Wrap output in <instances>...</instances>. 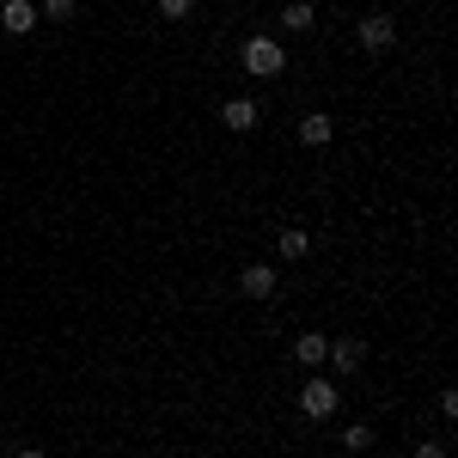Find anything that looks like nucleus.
<instances>
[{
	"mask_svg": "<svg viewBox=\"0 0 458 458\" xmlns=\"http://www.w3.org/2000/svg\"><path fill=\"white\" fill-rule=\"evenodd\" d=\"M312 19H318L312 0H287L282 6V31H312Z\"/></svg>",
	"mask_w": 458,
	"mask_h": 458,
	"instance_id": "9b49d317",
	"label": "nucleus"
},
{
	"mask_svg": "<svg viewBox=\"0 0 458 458\" xmlns=\"http://www.w3.org/2000/svg\"><path fill=\"white\" fill-rule=\"evenodd\" d=\"M343 458H349V453H343Z\"/></svg>",
	"mask_w": 458,
	"mask_h": 458,
	"instance_id": "f3484780",
	"label": "nucleus"
},
{
	"mask_svg": "<svg viewBox=\"0 0 458 458\" xmlns=\"http://www.w3.org/2000/svg\"><path fill=\"white\" fill-rule=\"evenodd\" d=\"M324 354H330V336H324V330H306V336L293 343V360H300V367H324Z\"/></svg>",
	"mask_w": 458,
	"mask_h": 458,
	"instance_id": "1a4fd4ad",
	"label": "nucleus"
},
{
	"mask_svg": "<svg viewBox=\"0 0 458 458\" xmlns=\"http://www.w3.org/2000/svg\"><path fill=\"white\" fill-rule=\"evenodd\" d=\"M239 62H245V73H250V80H276V73L287 68V49L276 43V37H245Z\"/></svg>",
	"mask_w": 458,
	"mask_h": 458,
	"instance_id": "f257e3e1",
	"label": "nucleus"
},
{
	"mask_svg": "<svg viewBox=\"0 0 458 458\" xmlns=\"http://www.w3.org/2000/svg\"><path fill=\"white\" fill-rule=\"evenodd\" d=\"M416 458H446V446H440V440H422V446H416Z\"/></svg>",
	"mask_w": 458,
	"mask_h": 458,
	"instance_id": "2eb2a0df",
	"label": "nucleus"
},
{
	"mask_svg": "<svg viewBox=\"0 0 458 458\" xmlns=\"http://www.w3.org/2000/svg\"><path fill=\"white\" fill-rule=\"evenodd\" d=\"M300 410H306L312 422H330V416L343 410V391L330 386V379H306V386H300Z\"/></svg>",
	"mask_w": 458,
	"mask_h": 458,
	"instance_id": "f03ea898",
	"label": "nucleus"
},
{
	"mask_svg": "<svg viewBox=\"0 0 458 458\" xmlns=\"http://www.w3.org/2000/svg\"><path fill=\"white\" fill-rule=\"evenodd\" d=\"M367 446H373V428H349V434H343V453L349 458H360Z\"/></svg>",
	"mask_w": 458,
	"mask_h": 458,
	"instance_id": "ddd939ff",
	"label": "nucleus"
},
{
	"mask_svg": "<svg viewBox=\"0 0 458 458\" xmlns=\"http://www.w3.org/2000/svg\"><path fill=\"white\" fill-rule=\"evenodd\" d=\"M354 37H360L367 55H386L391 43H397V19H391V13H367V19L354 25Z\"/></svg>",
	"mask_w": 458,
	"mask_h": 458,
	"instance_id": "7ed1b4c3",
	"label": "nucleus"
},
{
	"mask_svg": "<svg viewBox=\"0 0 458 458\" xmlns=\"http://www.w3.org/2000/svg\"><path fill=\"white\" fill-rule=\"evenodd\" d=\"M159 13L177 25V19H190V13H196V0H159Z\"/></svg>",
	"mask_w": 458,
	"mask_h": 458,
	"instance_id": "4468645a",
	"label": "nucleus"
},
{
	"mask_svg": "<svg viewBox=\"0 0 458 458\" xmlns=\"http://www.w3.org/2000/svg\"><path fill=\"white\" fill-rule=\"evenodd\" d=\"M330 135H336V123H330L324 110H312V116H300V147H330Z\"/></svg>",
	"mask_w": 458,
	"mask_h": 458,
	"instance_id": "6e6552de",
	"label": "nucleus"
},
{
	"mask_svg": "<svg viewBox=\"0 0 458 458\" xmlns=\"http://www.w3.org/2000/svg\"><path fill=\"white\" fill-rule=\"evenodd\" d=\"M220 123H226L233 135H250V129H257V105H250V98H226V105H220Z\"/></svg>",
	"mask_w": 458,
	"mask_h": 458,
	"instance_id": "0eeeda50",
	"label": "nucleus"
},
{
	"mask_svg": "<svg viewBox=\"0 0 458 458\" xmlns=\"http://www.w3.org/2000/svg\"><path fill=\"white\" fill-rule=\"evenodd\" d=\"M239 287H245L250 300H276V293H282V282H276V263H250L245 276H239Z\"/></svg>",
	"mask_w": 458,
	"mask_h": 458,
	"instance_id": "39448f33",
	"label": "nucleus"
},
{
	"mask_svg": "<svg viewBox=\"0 0 458 458\" xmlns=\"http://www.w3.org/2000/svg\"><path fill=\"white\" fill-rule=\"evenodd\" d=\"M13 458H49V453H37V446H25V453H13Z\"/></svg>",
	"mask_w": 458,
	"mask_h": 458,
	"instance_id": "dca6fc26",
	"label": "nucleus"
},
{
	"mask_svg": "<svg viewBox=\"0 0 458 458\" xmlns=\"http://www.w3.org/2000/svg\"><path fill=\"white\" fill-rule=\"evenodd\" d=\"M37 19H43V13H37L31 0H6V6H0V25H6V37H31Z\"/></svg>",
	"mask_w": 458,
	"mask_h": 458,
	"instance_id": "20e7f679",
	"label": "nucleus"
},
{
	"mask_svg": "<svg viewBox=\"0 0 458 458\" xmlns=\"http://www.w3.org/2000/svg\"><path fill=\"white\" fill-rule=\"evenodd\" d=\"M37 13H43V19H55V25H68L73 13H80V0H43Z\"/></svg>",
	"mask_w": 458,
	"mask_h": 458,
	"instance_id": "f8f14e48",
	"label": "nucleus"
},
{
	"mask_svg": "<svg viewBox=\"0 0 458 458\" xmlns=\"http://www.w3.org/2000/svg\"><path fill=\"white\" fill-rule=\"evenodd\" d=\"M276 250H282L287 263H300V257L312 250V233H306V226H282V233H276Z\"/></svg>",
	"mask_w": 458,
	"mask_h": 458,
	"instance_id": "9d476101",
	"label": "nucleus"
},
{
	"mask_svg": "<svg viewBox=\"0 0 458 458\" xmlns=\"http://www.w3.org/2000/svg\"><path fill=\"white\" fill-rule=\"evenodd\" d=\"M324 360H330L336 373H360V360H367V343H360V336H336Z\"/></svg>",
	"mask_w": 458,
	"mask_h": 458,
	"instance_id": "423d86ee",
	"label": "nucleus"
}]
</instances>
